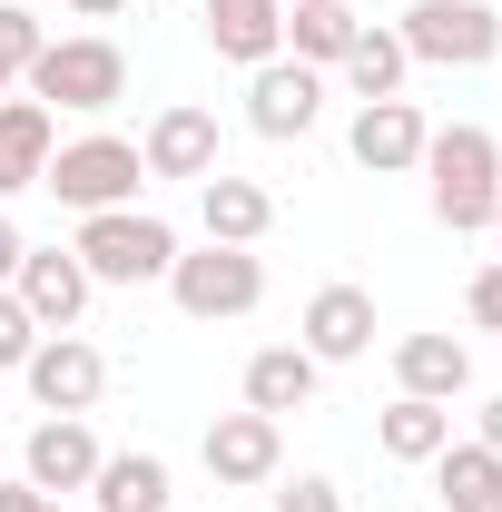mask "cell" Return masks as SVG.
I'll return each mask as SVG.
<instances>
[{
    "label": "cell",
    "instance_id": "obj_19",
    "mask_svg": "<svg viewBox=\"0 0 502 512\" xmlns=\"http://www.w3.org/2000/svg\"><path fill=\"white\" fill-rule=\"evenodd\" d=\"M394 375H404V394H424V404H453V394L473 384V355H463L453 335H404V345H394Z\"/></svg>",
    "mask_w": 502,
    "mask_h": 512
},
{
    "label": "cell",
    "instance_id": "obj_11",
    "mask_svg": "<svg viewBox=\"0 0 502 512\" xmlns=\"http://www.w3.org/2000/svg\"><path fill=\"white\" fill-rule=\"evenodd\" d=\"M424 109L414 99H365L355 109V168H375V178H404V168H424Z\"/></svg>",
    "mask_w": 502,
    "mask_h": 512
},
{
    "label": "cell",
    "instance_id": "obj_18",
    "mask_svg": "<svg viewBox=\"0 0 502 512\" xmlns=\"http://www.w3.org/2000/svg\"><path fill=\"white\" fill-rule=\"evenodd\" d=\"M50 109L40 99H10L0 109V197H20V188H40V168H50Z\"/></svg>",
    "mask_w": 502,
    "mask_h": 512
},
{
    "label": "cell",
    "instance_id": "obj_27",
    "mask_svg": "<svg viewBox=\"0 0 502 512\" xmlns=\"http://www.w3.org/2000/svg\"><path fill=\"white\" fill-rule=\"evenodd\" d=\"M276 512H345V493H335L325 473H296V483L276 493Z\"/></svg>",
    "mask_w": 502,
    "mask_h": 512
},
{
    "label": "cell",
    "instance_id": "obj_14",
    "mask_svg": "<svg viewBox=\"0 0 502 512\" xmlns=\"http://www.w3.org/2000/svg\"><path fill=\"white\" fill-rule=\"evenodd\" d=\"M207 50L266 69L276 50H286V0H207Z\"/></svg>",
    "mask_w": 502,
    "mask_h": 512
},
{
    "label": "cell",
    "instance_id": "obj_31",
    "mask_svg": "<svg viewBox=\"0 0 502 512\" xmlns=\"http://www.w3.org/2000/svg\"><path fill=\"white\" fill-rule=\"evenodd\" d=\"M483 453L502 463V404H483Z\"/></svg>",
    "mask_w": 502,
    "mask_h": 512
},
{
    "label": "cell",
    "instance_id": "obj_16",
    "mask_svg": "<svg viewBox=\"0 0 502 512\" xmlns=\"http://www.w3.org/2000/svg\"><path fill=\"white\" fill-rule=\"evenodd\" d=\"M197 217H207V247H256L266 227H276V197L256 188V178H197Z\"/></svg>",
    "mask_w": 502,
    "mask_h": 512
},
{
    "label": "cell",
    "instance_id": "obj_5",
    "mask_svg": "<svg viewBox=\"0 0 502 512\" xmlns=\"http://www.w3.org/2000/svg\"><path fill=\"white\" fill-rule=\"evenodd\" d=\"M30 89H40V109L60 99L79 119H99V109L128 99V60H119V40H50V50L30 60Z\"/></svg>",
    "mask_w": 502,
    "mask_h": 512
},
{
    "label": "cell",
    "instance_id": "obj_13",
    "mask_svg": "<svg viewBox=\"0 0 502 512\" xmlns=\"http://www.w3.org/2000/svg\"><path fill=\"white\" fill-rule=\"evenodd\" d=\"M138 158L148 178H217V109H158Z\"/></svg>",
    "mask_w": 502,
    "mask_h": 512
},
{
    "label": "cell",
    "instance_id": "obj_9",
    "mask_svg": "<svg viewBox=\"0 0 502 512\" xmlns=\"http://www.w3.org/2000/svg\"><path fill=\"white\" fill-rule=\"evenodd\" d=\"M10 296L30 306L40 335H69L79 306H89V266H79L69 247H30V256H20V276H10Z\"/></svg>",
    "mask_w": 502,
    "mask_h": 512
},
{
    "label": "cell",
    "instance_id": "obj_20",
    "mask_svg": "<svg viewBox=\"0 0 502 512\" xmlns=\"http://www.w3.org/2000/svg\"><path fill=\"white\" fill-rule=\"evenodd\" d=\"M375 444L394 453V463H434L443 444H453V404H424V394H394L375 414Z\"/></svg>",
    "mask_w": 502,
    "mask_h": 512
},
{
    "label": "cell",
    "instance_id": "obj_23",
    "mask_svg": "<svg viewBox=\"0 0 502 512\" xmlns=\"http://www.w3.org/2000/svg\"><path fill=\"white\" fill-rule=\"evenodd\" d=\"M355 30H365V20H355L345 0H286V40H296L306 69H335L345 50H355Z\"/></svg>",
    "mask_w": 502,
    "mask_h": 512
},
{
    "label": "cell",
    "instance_id": "obj_26",
    "mask_svg": "<svg viewBox=\"0 0 502 512\" xmlns=\"http://www.w3.org/2000/svg\"><path fill=\"white\" fill-rule=\"evenodd\" d=\"M30 345H40V325H30V306L0 286V365H30Z\"/></svg>",
    "mask_w": 502,
    "mask_h": 512
},
{
    "label": "cell",
    "instance_id": "obj_33",
    "mask_svg": "<svg viewBox=\"0 0 502 512\" xmlns=\"http://www.w3.org/2000/svg\"><path fill=\"white\" fill-rule=\"evenodd\" d=\"M493 227H502V197H493Z\"/></svg>",
    "mask_w": 502,
    "mask_h": 512
},
{
    "label": "cell",
    "instance_id": "obj_32",
    "mask_svg": "<svg viewBox=\"0 0 502 512\" xmlns=\"http://www.w3.org/2000/svg\"><path fill=\"white\" fill-rule=\"evenodd\" d=\"M69 10H79V20H109V10H119V0H69Z\"/></svg>",
    "mask_w": 502,
    "mask_h": 512
},
{
    "label": "cell",
    "instance_id": "obj_2",
    "mask_svg": "<svg viewBox=\"0 0 502 512\" xmlns=\"http://www.w3.org/2000/svg\"><path fill=\"white\" fill-rule=\"evenodd\" d=\"M69 256L89 266V286H148V276L178 266V227L138 217V207H109V217H79V247Z\"/></svg>",
    "mask_w": 502,
    "mask_h": 512
},
{
    "label": "cell",
    "instance_id": "obj_7",
    "mask_svg": "<svg viewBox=\"0 0 502 512\" xmlns=\"http://www.w3.org/2000/svg\"><path fill=\"white\" fill-rule=\"evenodd\" d=\"M20 375H30V394H40V414H89V404L109 394V355H99L89 335H40Z\"/></svg>",
    "mask_w": 502,
    "mask_h": 512
},
{
    "label": "cell",
    "instance_id": "obj_24",
    "mask_svg": "<svg viewBox=\"0 0 502 512\" xmlns=\"http://www.w3.org/2000/svg\"><path fill=\"white\" fill-rule=\"evenodd\" d=\"M345 89H355V99H394V89H404V40H394V30H375V20H365V30H355V50H345Z\"/></svg>",
    "mask_w": 502,
    "mask_h": 512
},
{
    "label": "cell",
    "instance_id": "obj_8",
    "mask_svg": "<svg viewBox=\"0 0 502 512\" xmlns=\"http://www.w3.org/2000/svg\"><path fill=\"white\" fill-rule=\"evenodd\" d=\"M276 463H286V424H276V414H217V424H207V473H217L227 493L276 483Z\"/></svg>",
    "mask_w": 502,
    "mask_h": 512
},
{
    "label": "cell",
    "instance_id": "obj_30",
    "mask_svg": "<svg viewBox=\"0 0 502 512\" xmlns=\"http://www.w3.org/2000/svg\"><path fill=\"white\" fill-rule=\"evenodd\" d=\"M20 256H30V237H20V227H10V217H0V286H10V276H20Z\"/></svg>",
    "mask_w": 502,
    "mask_h": 512
},
{
    "label": "cell",
    "instance_id": "obj_4",
    "mask_svg": "<svg viewBox=\"0 0 502 512\" xmlns=\"http://www.w3.org/2000/svg\"><path fill=\"white\" fill-rule=\"evenodd\" d=\"M394 40H404V60L483 69L502 50V20H493V0H414V10L394 20Z\"/></svg>",
    "mask_w": 502,
    "mask_h": 512
},
{
    "label": "cell",
    "instance_id": "obj_34",
    "mask_svg": "<svg viewBox=\"0 0 502 512\" xmlns=\"http://www.w3.org/2000/svg\"><path fill=\"white\" fill-rule=\"evenodd\" d=\"M0 89H10V79H0Z\"/></svg>",
    "mask_w": 502,
    "mask_h": 512
},
{
    "label": "cell",
    "instance_id": "obj_1",
    "mask_svg": "<svg viewBox=\"0 0 502 512\" xmlns=\"http://www.w3.org/2000/svg\"><path fill=\"white\" fill-rule=\"evenodd\" d=\"M424 188H434V217L453 237H473V227H493V197H502V148L493 128H434L424 138Z\"/></svg>",
    "mask_w": 502,
    "mask_h": 512
},
{
    "label": "cell",
    "instance_id": "obj_22",
    "mask_svg": "<svg viewBox=\"0 0 502 512\" xmlns=\"http://www.w3.org/2000/svg\"><path fill=\"white\" fill-rule=\"evenodd\" d=\"M434 493H443V512H502V463L483 444H443L434 453Z\"/></svg>",
    "mask_w": 502,
    "mask_h": 512
},
{
    "label": "cell",
    "instance_id": "obj_3",
    "mask_svg": "<svg viewBox=\"0 0 502 512\" xmlns=\"http://www.w3.org/2000/svg\"><path fill=\"white\" fill-rule=\"evenodd\" d=\"M138 178H148V158L128 138H69V148H50V168H40V188L60 197V207H79V217L138 207Z\"/></svg>",
    "mask_w": 502,
    "mask_h": 512
},
{
    "label": "cell",
    "instance_id": "obj_17",
    "mask_svg": "<svg viewBox=\"0 0 502 512\" xmlns=\"http://www.w3.org/2000/svg\"><path fill=\"white\" fill-rule=\"evenodd\" d=\"M315 404V355L306 345H266V355H247V414H306Z\"/></svg>",
    "mask_w": 502,
    "mask_h": 512
},
{
    "label": "cell",
    "instance_id": "obj_6",
    "mask_svg": "<svg viewBox=\"0 0 502 512\" xmlns=\"http://www.w3.org/2000/svg\"><path fill=\"white\" fill-rule=\"evenodd\" d=\"M168 296H178L197 325L247 316L256 296H266V256H256V247H207V256H178V266H168Z\"/></svg>",
    "mask_w": 502,
    "mask_h": 512
},
{
    "label": "cell",
    "instance_id": "obj_12",
    "mask_svg": "<svg viewBox=\"0 0 502 512\" xmlns=\"http://www.w3.org/2000/svg\"><path fill=\"white\" fill-rule=\"evenodd\" d=\"M89 473H99V444H89L79 414L30 424V444H20V483H40V493H89Z\"/></svg>",
    "mask_w": 502,
    "mask_h": 512
},
{
    "label": "cell",
    "instance_id": "obj_15",
    "mask_svg": "<svg viewBox=\"0 0 502 512\" xmlns=\"http://www.w3.org/2000/svg\"><path fill=\"white\" fill-rule=\"evenodd\" d=\"M365 345H375V296L365 286H325L306 306V355L315 365H355Z\"/></svg>",
    "mask_w": 502,
    "mask_h": 512
},
{
    "label": "cell",
    "instance_id": "obj_29",
    "mask_svg": "<svg viewBox=\"0 0 502 512\" xmlns=\"http://www.w3.org/2000/svg\"><path fill=\"white\" fill-rule=\"evenodd\" d=\"M0 512H60V493H40V483H0Z\"/></svg>",
    "mask_w": 502,
    "mask_h": 512
},
{
    "label": "cell",
    "instance_id": "obj_28",
    "mask_svg": "<svg viewBox=\"0 0 502 512\" xmlns=\"http://www.w3.org/2000/svg\"><path fill=\"white\" fill-rule=\"evenodd\" d=\"M473 325H483V335H502V256L473 276Z\"/></svg>",
    "mask_w": 502,
    "mask_h": 512
},
{
    "label": "cell",
    "instance_id": "obj_25",
    "mask_svg": "<svg viewBox=\"0 0 502 512\" xmlns=\"http://www.w3.org/2000/svg\"><path fill=\"white\" fill-rule=\"evenodd\" d=\"M40 50H50V40H40V20H30V10H10V0H0V79H20V69L40 60Z\"/></svg>",
    "mask_w": 502,
    "mask_h": 512
},
{
    "label": "cell",
    "instance_id": "obj_21",
    "mask_svg": "<svg viewBox=\"0 0 502 512\" xmlns=\"http://www.w3.org/2000/svg\"><path fill=\"white\" fill-rule=\"evenodd\" d=\"M89 493H99V512H168V463L158 453H99Z\"/></svg>",
    "mask_w": 502,
    "mask_h": 512
},
{
    "label": "cell",
    "instance_id": "obj_10",
    "mask_svg": "<svg viewBox=\"0 0 502 512\" xmlns=\"http://www.w3.org/2000/svg\"><path fill=\"white\" fill-rule=\"evenodd\" d=\"M315 109H325V79H315L306 60H266L256 69V89H247V128L256 138H306Z\"/></svg>",
    "mask_w": 502,
    "mask_h": 512
}]
</instances>
